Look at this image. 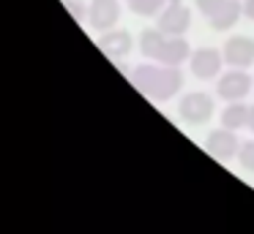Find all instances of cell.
Returning a JSON list of instances; mask_svg holds the SVG:
<instances>
[{"mask_svg": "<svg viewBox=\"0 0 254 234\" xmlns=\"http://www.w3.org/2000/svg\"><path fill=\"white\" fill-rule=\"evenodd\" d=\"M224 63L230 68H252L254 65V38L252 36H230L221 47Z\"/></svg>", "mask_w": 254, "mask_h": 234, "instance_id": "3957f363", "label": "cell"}, {"mask_svg": "<svg viewBox=\"0 0 254 234\" xmlns=\"http://www.w3.org/2000/svg\"><path fill=\"white\" fill-rule=\"evenodd\" d=\"M221 65H224V54L221 49H213V47H202L197 52H191L189 57V68L197 79H216L221 74Z\"/></svg>", "mask_w": 254, "mask_h": 234, "instance_id": "277c9868", "label": "cell"}, {"mask_svg": "<svg viewBox=\"0 0 254 234\" xmlns=\"http://www.w3.org/2000/svg\"><path fill=\"white\" fill-rule=\"evenodd\" d=\"M252 74L246 68H230L227 74H219L216 82V95L224 101H243L252 93Z\"/></svg>", "mask_w": 254, "mask_h": 234, "instance_id": "7a4b0ae2", "label": "cell"}, {"mask_svg": "<svg viewBox=\"0 0 254 234\" xmlns=\"http://www.w3.org/2000/svg\"><path fill=\"white\" fill-rule=\"evenodd\" d=\"M191 57V47H189L186 36H167V44L159 54L161 65H183V60Z\"/></svg>", "mask_w": 254, "mask_h": 234, "instance_id": "30bf717a", "label": "cell"}, {"mask_svg": "<svg viewBox=\"0 0 254 234\" xmlns=\"http://www.w3.org/2000/svg\"><path fill=\"white\" fill-rule=\"evenodd\" d=\"M63 5L77 22H88V3H82V0H63Z\"/></svg>", "mask_w": 254, "mask_h": 234, "instance_id": "e0dca14e", "label": "cell"}, {"mask_svg": "<svg viewBox=\"0 0 254 234\" xmlns=\"http://www.w3.org/2000/svg\"><path fill=\"white\" fill-rule=\"evenodd\" d=\"M183 87V74L181 65H161L159 71V82H156V93L153 101H170L172 95H178Z\"/></svg>", "mask_w": 254, "mask_h": 234, "instance_id": "9c48e42d", "label": "cell"}, {"mask_svg": "<svg viewBox=\"0 0 254 234\" xmlns=\"http://www.w3.org/2000/svg\"><path fill=\"white\" fill-rule=\"evenodd\" d=\"M249 128L254 131V103H252V106H249Z\"/></svg>", "mask_w": 254, "mask_h": 234, "instance_id": "ffe728a7", "label": "cell"}, {"mask_svg": "<svg viewBox=\"0 0 254 234\" xmlns=\"http://www.w3.org/2000/svg\"><path fill=\"white\" fill-rule=\"evenodd\" d=\"M238 163H241L243 172L254 174V139L241 144V150H238Z\"/></svg>", "mask_w": 254, "mask_h": 234, "instance_id": "2e32d148", "label": "cell"}, {"mask_svg": "<svg viewBox=\"0 0 254 234\" xmlns=\"http://www.w3.org/2000/svg\"><path fill=\"white\" fill-rule=\"evenodd\" d=\"M205 147H208V152L216 161H230V158H235L238 150H241V139L235 136L232 128H224V125H221V128H216L208 134Z\"/></svg>", "mask_w": 254, "mask_h": 234, "instance_id": "52a82bcc", "label": "cell"}, {"mask_svg": "<svg viewBox=\"0 0 254 234\" xmlns=\"http://www.w3.org/2000/svg\"><path fill=\"white\" fill-rule=\"evenodd\" d=\"M213 112H216L213 95H208V93H202V90L189 93V95H183L181 103H178V114H181V120L186 125H205L213 117Z\"/></svg>", "mask_w": 254, "mask_h": 234, "instance_id": "6da1fadb", "label": "cell"}, {"mask_svg": "<svg viewBox=\"0 0 254 234\" xmlns=\"http://www.w3.org/2000/svg\"><path fill=\"white\" fill-rule=\"evenodd\" d=\"M243 16L254 22V0H243Z\"/></svg>", "mask_w": 254, "mask_h": 234, "instance_id": "d6986e66", "label": "cell"}, {"mask_svg": "<svg viewBox=\"0 0 254 234\" xmlns=\"http://www.w3.org/2000/svg\"><path fill=\"white\" fill-rule=\"evenodd\" d=\"M99 49L107 54V57L121 60L134 49V36L128 30H115V27H110V30H104L99 36Z\"/></svg>", "mask_w": 254, "mask_h": 234, "instance_id": "ba28073f", "label": "cell"}, {"mask_svg": "<svg viewBox=\"0 0 254 234\" xmlns=\"http://www.w3.org/2000/svg\"><path fill=\"white\" fill-rule=\"evenodd\" d=\"M123 5L118 0H90L88 3V25L93 30H110L118 25Z\"/></svg>", "mask_w": 254, "mask_h": 234, "instance_id": "8992f818", "label": "cell"}, {"mask_svg": "<svg viewBox=\"0 0 254 234\" xmlns=\"http://www.w3.org/2000/svg\"><path fill=\"white\" fill-rule=\"evenodd\" d=\"M164 44H167V33H161L159 27H150V30H145L142 36H139V52H142L145 57L159 60Z\"/></svg>", "mask_w": 254, "mask_h": 234, "instance_id": "5bb4252c", "label": "cell"}, {"mask_svg": "<svg viewBox=\"0 0 254 234\" xmlns=\"http://www.w3.org/2000/svg\"><path fill=\"white\" fill-rule=\"evenodd\" d=\"M159 71H161V65L142 63V65H137V68H131L128 79H131V85L137 87L139 93H145L148 98H153V93H156V82H159Z\"/></svg>", "mask_w": 254, "mask_h": 234, "instance_id": "8fae6325", "label": "cell"}, {"mask_svg": "<svg viewBox=\"0 0 254 234\" xmlns=\"http://www.w3.org/2000/svg\"><path fill=\"white\" fill-rule=\"evenodd\" d=\"M167 0H128V8L137 16H159Z\"/></svg>", "mask_w": 254, "mask_h": 234, "instance_id": "9a60e30c", "label": "cell"}, {"mask_svg": "<svg viewBox=\"0 0 254 234\" xmlns=\"http://www.w3.org/2000/svg\"><path fill=\"white\" fill-rule=\"evenodd\" d=\"M167 3H178V0H167Z\"/></svg>", "mask_w": 254, "mask_h": 234, "instance_id": "44dd1931", "label": "cell"}, {"mask_svg": "<svg viewBox=\"0 0 254 234\" xmlns=\"http://www.w3.org/2000/svg\"><path fill=\"white\" fill-rule=\"evenodd\" d=\"M241 16H243V0H224V5L216 14H210L208 22L213 30H230V27H235V22Z\"/></svg>", "mask_w": 254, "mask_h": 234, "instance_id": "7c38bea8", "label": "cell"}, {"mask_svg": "<svg viewBox=\"0 0 254 234\" xmlns=\"http://www.w3.org/2000/svg\"><path fill=\"white\" fill-rule=\"evenodd\" d=\"M221 125L224 128H243V125H249V106L243 101H227V106L221 109Z\"/></svg>", "mask_w": 254, "mask_h": 234, "instance_id": "4fadbf2b", "label": "cell"}, {"mask_svg": "<svg viewBox=\"0 0 254 234\" xmlns=\"http://www.w3.org/2000/svg\"><path fill=\"white\" fill-rule=\"evenodd\" d=\"M156 27L161 33H167V36H186V30L191 27V8H186L181 0L167 3L159 14V25Z\"/></svg>", "mask_w": 254, "mask_h": 234, "instance_id": "5b68a950", "label": "cell"}, {"mask_svg": "<svg viewBox=\"0 0 254 234\" xmlns=\"http://www.w3.org/2000/svg\"><path fill=\"white\" fill-rule=\"evenodd\" d=\"M224 5V0H197V8L202 11V16H210Z\"/></svg>", "mask_w": 254, "mask_h": 234, "instance_id": "ac0fdd59", "label": "cell"}]
</instances>
